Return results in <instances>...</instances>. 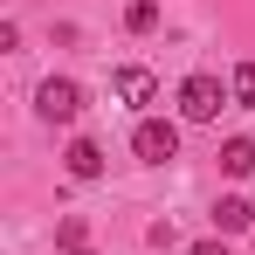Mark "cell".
<instances>
[{"label":"cell","instance_id":"cell-2","mask_svg":"<svg viewBox=\"0 0 255 255\" xmlns=\"http://www.w3.org/2000/svg\"><path fill=\"white\" fill-rule=\"evenodd\" d=\"M131 152H138L145 166H166V159H179V125H172V118H138V131H131Z\"/></svg>","mask_w":255,"mask_h":255},{"label":"cell","instance_id":"cell-5","mask_svg":"<svg viewBox=\"0 0 255 255\" xmlns=\"http://www.w3.org/2000/svg\"><path fill=\"white\" fill-rule=\"evenodd\" d=\"M214 228H221V235H242V228H255V207L242 200V193H228V200L214 207Z\"/></svg>","mask_w":255,"mask_h":255},{"label":"cell","instance_id":"cell-8","mask_svg":"<svg viewBox=\"0 0 255 255\" xmlns=\"http://www.w3.org/2000/svg\"><path fill=\"white\" fill-rule=\"evenodd\" d=\"M125 28H131V35H152V28H159V0H131V7H125Z\"/></svg>","mask_w":255,"mask_h":255},{"label":"cell","instance_id":"cell-6","mask_svg":"<svg viewBox=\"0 0 255 255\" xmlns=\"http://www.w3.org/2000/svg\"><path fill=\"white\" fill-rule=\"evenodd\" d=\"M221 172H228V179H249L255 172V138H228V145H221Z\"/></svg>","mask_w":255,"mask_h":255},{"label":"cell","instance_id":"cell-9","mask_svg":"<svg viewBox=\"0 0 255 255\" xmlns=\"http://www.w3.org/2000/svg\"><path fill=\"white\" fill-rule=\"evenodd\" d=\"M228 97H235V104H255V62H235V76H228Z\"/></svg>","mask_w":255,"mask_h":255},{"label":"cell","instance_id":"cell-3","mask_svg":"<svg viewBox=\"0 0 255 255\" xmlns=\"http://www.w3.org/2000/svg\"><path fill=\"white\" fill-rule=\"evenodd\" d=\"M35 111H42L48 125H69V118L83 111V83H76V76H48V83L35 90Z\"/></svg>","mask_w":255,"mask_h":255},{"label":"cell","instance_id":"cell-11","mask_svg":"<svg viewBox=\"0 0 255 255\" xmlns=\"http://www.w3.org/2000/svg\"><path fill=\"white\" fill-rule=\"evenodd\" d=\"M186 255H228V242H193Z\"/></svg>","mask_w":255,"mask_h":255},{"label":"cell","instance_id":"cell-4","mask_svg":"<svg viewBox=\"0 0 255 255\" xmlns=\"http://www.w3.org/2000/svg\"><path fill=\"white\" fill-rule=\"evenodd\" d=\"M62 166H69V179H97V172H104V145H97V138H69Z\"/></svg>","mask_w":255,"mask_h":255},{"label":"cell","instance_id":"cell-7","mask_svg":"<svg viewBox=\"0 0 255 255\" xmlns=\"http://www.w3.org/2000/svg\"><path fill=\"white\" fill-rule=\"evenodd\" d=\"M118 97H125V104H152V97H159L152 69H118Z\"/></svg>","mask_w":255,"mask_h":255},{"label":"cell","instance_id":"cell-12","mask_svg":"<svg viewBox=\"0 0 255 255\" xmlns=\"http://www.w3.org/2000/svg\"><path fill=\"white\" fill-rule=\"evenodd\" d=\"M76 255H97V249H76Z\"/></svg>","mask_w":255,"mask_h":255},{"label":"cell","instance_id":"cell-10","mask_svg":"<svg viewBox=\"0 0 255 255\" xmlns=\"http://www.w3.org/2000/svg\"><path fill=\"white\" fill-rule=\"evenodd\" d=\"M83 235H90V228H83V214H62V228H55V242H62L69 255L83 249Z\"/></svg>","mask_w":255,"mask_h":255},{"label":"cell","instance_id":"cell-1","mask_svg":"<svg viewBox=\"0 0 255 255\" xmlns=\"http://www.w3.org/2000/svg\"><path fill=\"white\" fill-rule=\"evenodd\" d=\"M221 104H235V97H228L221 76H207V69L179 83V118H186V125H214V118H221Z\"/></svg>","mask_w":255,"mask_h":255}]
</instances>
